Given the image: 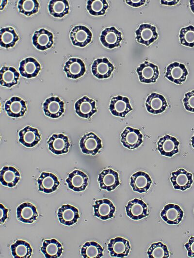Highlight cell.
I'll use <instances>...</instances> for the list:
<instances>
[{
	"label": "cell",
	"instance_id": "43",
	"mask_svg": "<svg viewBox=\"0 0 194 258\" xmlns=\"http://www.w3.org/2000/svg\"><path fill=\"white\" fill-rule=\"evenodd\" d=\"M189 257L194 258V237H191L184 245Z\"/></svg>",
	"mask_w": 194,
	"mask_h": 258
},
{
	"label": "cell",
	"instance_id": "38",
	"mask_svg": "<svg viewBox=\"0 0 194 258\" xmlns=\"http://www.w3.org/2000/svg\"><path fill=\"white\" fill-rule=\"evenodd\" d=\"M108 8L109 5L106 0H88L87 1L86 9L92 16H103Z\"/></svg>",
	"mask_w": 194,
	"mask_h": 258
},
{
	"label": "cell",
	"instance_id": "6",
	"mask_svg": "<svg viewBox=\"0 0 194 258\" xmlns=\"http://www.w3.org/2000/svg\"><path fill=\"white\" fill-rule=\"evenodd\" d=\"M70 38L73 45L83 48L91 42L92 33L86 26L77 25L71 30Z\"/></svg>",
	"mask_w": 194,
	"mask_h": 258
},
{
	"label": "cell",
	"instance_id": "19",
	"mask_svg": "<svg viewBox=\"0 0 194 258\" xmlns=\"http://www.w3.org/2000/svg\"><path fill=\"white\" fill-rule=\"evenodd\" d=\"M183 211L177 204H168L166 205L160 213L162 219L169 225H178L182 220Z\"/></svg>",
	"mask_w": 194,
	"mask_h": 258
},
{
	"label": "cell",
	"instance_id": "21",
	"mask_svg": "<svg viewBox=\"0 0 194 258\" xmlns=\"http://www.w3.org/2000/svg\"><path fill=\"white\" fill-rule=\"evenodd\" d=\"M145 105L148 112L153 114H158L165 111L168 104L163 96L152 92L147 97Z\"/></svg>",
	"mask_w": 194,
	"mask_h": 258
},
{
	"label": "cell",
	"instance_id": "25",
	"mask_svg": "<svg viewBox=\"0 0 194 258\" xmlns=\"http://www.w3.org/2000/svg\"><path fill=\"white\" fill-rule=\"evenodd\" d=\"M64 71L67 78L77 79L85 74V65L83 61L78 58H70L64 66Z\"/></svg>",
	"mask_w": 194,
	"mask_h": 258
},
{
	"label": "cell",
	"instance_id": "48",
	"mask_svg": "<svg viewBox=\"0 0 194 258\" xmlns=\"http://www.w3.org/2000/svg\"><path fill=\"white\" fill-rule=\"evenodd\" d=\"M191 142L192 147L194 148V134L193 136L191 137Z\"/></svg>",
	"mask_w": 194,
	"mask_h": 258
},
{
	"label": "cell",
	"instance_id": "27",
	"mask_svg": "<svg viewBox=\"0 0 194 258\" xmlns=\"http://www.w3.org/2000/svg\"><path fill=\"white\" fill-rule=\"evenodd\" d=\"M38 190L46 194L55 191L60 185L58 177L53 173L43 172L37 179Z\"/></svg>",
	"mask_w": 194,
	"mask_h": 258
},
{
	"label": "cell",
	"instance_id": "34",
	"mask_svg": "<svg viewBox=\"0 0 194 258\" xmlns=\"http://www.w3.org/2000/svg\"><path fill=\"white\" fill-rule=\"evenodd\" d=\"M19 40V37L12 27L2 28L0 30V45L8 48L13 47Z\"/></svg>",
	"mask_w": 194,
	"mask_h": 258
},
{
	"label": "cell",
	"instance_id": "41",
	"mask_svg": "<svg viewBox=\"0 0 194 258\" xmlns=\"http://www.w3.org/2000/svg\"><path fill=\"white\" fill-rule=\"evenodd\" d=\"M179 38L182 45L193 48L194 47V26L189 25L182 28L179 32Z\"/></svg>",
	"mask_w": 194,
	"mask_h": 258
},
{
	"label": "cell",
	"instance_id": "16",
	"mask_svg": "<svg viewBox=\"0 0 194 258\" xmlns=\"http://www.w3.org/2000/svg\"><path fill=\"white\" fill-rule=\"evenodd\" d=\"M45 115L51 118H58L64 113V102L59 97L52 96L47 98L43 104Z\"/></svg>",
	"mask_w": 194,
	"mask_h": 258
},
{
	"label": "cell",
	"instance_id": "24",
	"mask_svg": "<svg viewBox=\"0 0 194 258\" xmlns=\"http://www.w3.org/2000/svg\"><path fill=\"white\" fill-rule=\"evenodd\" d=\"M4 110L8 116L17 118L24 115L27 108L25 101L18 97L13 96L6 101Z\"/></svg>",
	"mask_w": 194,
	"mask_h": 258
},
{
	"label": "cell",
	"instance_id": "35",
	"mask_svg": "<svg viewBox=\"0 0 194 258\" xmlns=\"http://www.w3.org/2000/svg\"><path fill=\"white\" fill-rule=\"evenodd\" d=\"M49 14L56 18H62L69 13V5L67 0H51L48 5Z\"/></svg>",
	"mask_w": 194,
	"mask_h": 258
},
{
	"label": "cell",
	"instance_id": "46",
	"mask_svg": "<svg viewBox=\"0 0 194 258\" xmlns=\"http://www.w3.org/2000/svg\"><path fill=\"white\" fill-rule=\"evenodd\" d=\"M179 0H160L161 3L162 5H168V6H173L177 4Z\"/></svg>",
	"mask_w": 194,
	"mask_h": 258
},
{
	"label": "cell",
	"instance_id": "10",
	"mask_svg": "<svg viewBox=\"0 0 194 258\" xmlns=\"http://www.w3.org/2000/svg\"><path fill=\"white\" fill-rule=\"evenodd\" d=\"M47 143L49 150L58 155L67 153L70 146L68 137L63 133L53 134Z\"/></svg>",
	"mask_w": 194,
	"mask_h": 258
},
{
	"label": "cell",
	"instance_id": "29",
	"mask_svg": "<svg viewBox=\"0 0 194 258\" xmlns=\"http://www.w3.org/2000/svg\"><path fill=\"white\" fill-rule=\"evenodd\" d=\"M38 216L35 207L30 202H24L16 208L17 220L23 223L32 224Z\"/></svg>",
	"mask_w": 194,
	"mask_h": 258
},
{
	"label": "cell",
	"instance_id": "5",
	"mask_svg": "<svg viewBox=\"0 0 194 258\" xmlns=\"http://www.w3.org/2000/svg\"><path fill=\"white\" fill-rule=\"evenodd\" d=\"M109 108L113 115L122 118L132 110L129 98L120 95L112 98Z\"/></svg>",
	"mask_w": 194,
	"mask_h": 258
},
{
	"label": "cell",
	"instance_id": "22",
	"mask_svg": "<svg viewBox=\"0 0 194 258\" xmlns=\"http://www.w3.org/2000/svg\"><path fill=\"white\" fill-rule=\"evenodd\" d=\"M94 216L102 220H107L113 217L115 207L108 199L96 200L93 206Z\"/></svg>",
	"mask_w": 194,
	"mask_h": 258
},
{
	"label": "cell",
	"instance_id": "45",
	"mask_svg": "<svg viewBox=\"0 0 194 258\" xmlns=\"http://www.w3.org/2000/svg\"><path fill=\"white\" fill-rule=\"evenodd\" d=\"M146 1V0H126L125 2L129 5L136 8L144 5Z\"/></svg>",
	"mask_w": 194,
	"mask_h": 258
},
{
	"label": "cell",
	"instance_id": "30",
	"mask_svg": "<svg viewBox=\"0 0 194 258\" xmlns=\"http://www.w3.org/2000/svg\"><path fill=\"white\" fill-rule=\"evenodd\" d=\"M41 67L39 62L34 58L29 57L22 60L19 64L20 74L23 77L31 79L37 76Z\"/></svg>",
	"mask_w": 194,
	"mask_h": 258
},
{
	"label": "cell",
	"instance_id": "4",
	"mask_svg": "<svg viewBox=\"0 0 194 258\" xmlns=\"http://www.w3.org/2000/svg\"><path fill=\"white\" fill-rule=\"evenodd\" d=\"M188 74L185 65L177 62L170 64L166 67L165 77L170 81L177 84H181Z\"/></svg>",
	"mask_w": 194,
	"mask_h": 258
},
{
	"label": "cell",
	"instance_id": "7",
	"mask_svg": "<svg viewBox=\"0 0 194 258\" xmlns=\"http://www.w3.org/2000/svg\"><path fill=\"white\" fill-rule=\"evenodd\" d=\"M135 33L137 41L146 46H149L158 37L156 27L147 23L141 24Z\"/></svg>",
	"mask_w": 194,
	"mask_h": 258
},
{
	"label": "cell",
	"instance_id": "32",
	"mask_svg": "<svg viewBox=\"0 0 194 258\" xmlns=\"http://www.w3.org/2000/svg\"><path fill=\"white\" fill-rule=\"evenodd\" d=\"M19 73L12 66H2L0 70V84L1 86L11 88L18 83Z\"/></svg>",
	"mask_w": 194,
	"mask_h": 258
},
{
	"label": "cell",
	"instance_id": "37",
	"mask_svg": "<svg viewBox=\"0 0 194 258\" xmlns=\"http://www.w3.org/2000/svg\"><path fill=\"white\" fill-rule=\"evenodd\" d=\"M103 249L94 241L86 242L82 246L81 255L84 258H100L103 256Z\"/></svg>",
	"mask_w": 194,
	"mask_h": 258
},
{
	"label": "cell",
	"instance_id": "36",
	"mask_svg": "<svg viewBox=\"0 0 194 258\" xmlns=\"http://www.w3.org/2000/svg\"><path fill=\"white\" fill-rule=\"evenodd\" d=\"M12 256L15 258H29L31 257L32 249L30 244L23 240H17L11 245Z\"/></svg>",
	"mask_w": 194,
	"mask_h": 258
},
{
	"label": "cell",
	"instance_id": "28",
	"mask_svg": "<svg viewBox=\"0 0 194 258\" xmlns=\"http://www.w3.org/2000/svg\"><path fill=\"white\" fill-rule=\"evenodd\" d=\"M19 142L27 147L35 146L41 140V135L36 128L27 126L18 132Z\"/></svg>",
	"mask_w": 194,
	"mask_h": 258
},
{
	"label": "cell",
	"instance_id": "9",
	"mask_svg": "<svg viewBox=\"0 0 194 258\" xmlns=\"http://www.w3.org/2000/svg\"><path fill=\"white\" fill-rule=\"evenodd\" d=\"M128 217L133 220H139L148 216L147 205L142 200L134 198L128 202L125 207Z\"/></svg>",
	"mask_w": 194,
	"mask_h": 258
},
{
	"label": "cell",
	"instance_id": "18",
	"mask_svg": "<svg viewBox=\"0 0 194 258\" xmlns=\"http://www.w3.org/2000/svg\"><path fill=\"white\" fill-rule=\"evenodd\" d=\"M122 40L121 32L113 26L105 28L100 36V41L102 45L109 49L119 47Z\"/></svg>",
	"mask_w": 194,
	"mask_h": 258
},
{
	"label": "cell",
	"instance_id": "23",
	"mask_svg": "<svg viewBox=\"0 0 194 258\" xmlns=\"http://www.w3.org/2000/svg\"><path fill=\"white\" fill-rule=\"evenodd\" d=\"M33 46L38 50H45L50 48L53 43V34L49 31L41 28L34 32L32 37Z\"/></svg>",
	"mask_w": 194,
	"mask_h": 258
},
{
	"label": "cell",
	"instance_id": "26",
	"mask_svg": "<svg viewBox=\"0 0 194 258\" xmlns=\"http://www.w3.org/2000/svg\"><path fill=\"white\" fill-rule=\"evenodd\" d=\"M57 216L60 223L67 226L75 224L80 217L78 209L69 204L62 205L58 210Z\"/></svg>",
	"mask_w": 194,
	"mask_h": 258
},
{
	"label": "cell",
	"instance_id": "8",
	"mask_svg": "<svg viewBox=\"0 0 194 258\" xmlns=\"http://www.w3.org/2000/svg\"><path fill=\"white\" fill-rule=\"evenodd\" d=\"M170 180L175 190L184 191L190 188L193 183V174L180 168L172 173Z\"/></svg>",
	"mask_w": 194,
	"mask_h": 258
},
{
	"label": "cell",
	"instance_id": "42",
	"mask_svg": "<svg viewBox=\"0 0 194 258\" xmlns=\"http://www.w3.org/2000/svg\"><path fill=\"white\" fill-rule=\"evenodd\" d=\"M183 103L187 111L194 113V90L185 94Z\"/></svg>",
	"mask_w": 194,
	"mask_h": 258
},
{
	"label": "cell",
	"instance_id": "3",
	"mask_svg": "<svg viewBox=\"0 0 194 258\" xmlns=\"http://www.w3.org/2000/svg\"><path fill=\"white\" fill-rule=\"evenodd\" d=\"M136 72L140 81L145 83H155L159 76L158 66L148 61L141 64Z\"/></svg>",
	"mask_w": 194,
	"mask_h": 258
},
{
	"label": "cell",
	"instance_id": "47",
	"mask_svg": "<svg viewBox=\"0 0 194 258\" xmlns=\"http://www.w3.org/2000/svg\"><path fill=\"white\" fill-rule=\"evenodd\" d=\"M189 3L191 10L194 14V0H189Z\"/></svg>",
	"mask_w": 194,
	"mask_h": 258
},
{
	"label": "cell",
	"instance_id": "33",
	"mask_svg": "<svg viewBox=\"0 0 194 258\" xmlns=\"http://www.w3.org/2000/svg\"><path fill=\"white\" fill-rule=\"evenodd\" d=\"M63 250L62 245L55 239L44 240L40 248L41 252L46 258H59Z\"/></svg>",
	"mask_w": 194,
	"mask_h": 258
},
{
	"label": "cell",
	"instance_id": "13",
	"mask_svg": "<svg viewBox=\"0 0 194 258\" xmlns=\"http://www.w3.org/2000/svg\"><path fill=\"white\" fill-rule=\"evenodd\" d=\"M131 247L128 240L120 237L110 240L108 249L110 256L115 258H124L128 256Z\"/></svg>",
	"mask_w": 194,
	"mask_h": 258
},
{
	"label": "cell",
	"instance_id": "39",
	"mask_svg": "<svg viewBox=\"0 0 194 258\" xmlns=\"http://www.w3.org/2000/svg\"><path fill=\"white\" fill-rule=\"evenodd\" d=\"M39 3L37 0H19L17 8L19 13L30 16L39 11Z\"/></svg>",
	"mask_w": 194,
	"mask_h": 258
},
{
	"label": "cell",
	"instance_id": "1",
	"mask_svg": "<svg viewBox=\"0 0 194 258\" xmlns=\"http://www.w3.org/2000/svg\"><path fill=\"white\" fill-rule=\"evenodd\" d=\"M121 142L129 150L138 147L143 143V135L138 129L128 126L121 133Z\"/></svg>",
	"mask_w": 194,
	"mask_h": 258
},
{
	"label": "cell",
	"instance_id": "12",
	"mask_svg": "<svg viewBox=\"0 0 194 258\" xmlns=\"http://www.w3.org/2000/svg\"><path fill=\"white\" fill-rule=\"evenodd\" d=\"M96 104L95 100L84 96L75 103V112L81 118L89 119L97 112Z\"/></svg>",
	"mask_w": 194,
	"mask_h": 258
},
{
	"label": "cell",
	"instance_id": "44",
	"mask_svg": "<svg viewBox=\"0 0 194 258\" xmlns=\"http://www.w3.org/2000/svg\"><path fill=\"white\" fill-rule=\"evenodd\" d=\"M0 224H2L5 221V220L8 218V210L5 208L4 206L2 204H0Z\"/></svg>",
	"mask_w": 194,
	"mask_h": 258
},
{
	"label": "cell",
	"instance_id": "15",
	"mask_svg": "<svg viewBox=\"0 0 194 258\" xmlns=\"http://www.w3.org/2000/svg\"><path fill=\"white\" fill-rule=\"evenodd\" d=\"M114 69L113 65L108 58L104 57L94 60L91 66L93 75L98 79L109 78Z\"/></svg>",
	"mask_w": 194,
	"mask_h": 258
},
{
	"label": "cell",
	"instance_id": "40",
	"mask_svg": "<svg viewBox=\"0 0 194 258\" xmlns=\"http://www.w3.org/2000/svg\"><path fill=\"white\" fill-rule=\"evenodd\" d=\"M146 253L149 258H168L170 256L167 246L161 242L151 244Z\"/></svg>",
	"mask_w": 194,
	"mask_h": 258
},
{
	"label": "cell",
	"instance_id": "31",
	"mask_svg": "<svg viewBox=\"0 0 194 258\" xmlns=\"http://www.w3.org/2000/svg\"><path fill=\"white\" fill-rule=\"evenodd\" d=\"M20 178L19 172L13 166H5L0 171V181L4 186L14 187L18 182Z\"/></svg>",
	"mask_w": 194,
	"mask_h": 258
},
{
	"label": "cell",
	"instance_id": "14",
	"mask_svg": "<svg viewBox=\"0 0 194 258\" xmlns=\"http://www.w3.org/2000/svg\"><path fill=\"white\" fill-rule=\"evenodd\" d=\"M179 142L175 137L165 134L157 142V150L162 155L171 157L178 152Z\"/></svg>",
	"mask_w": 194,
	"mask_h": 258
},
{
	"label": "cell",
	"instance_id": "11",
	"mask_svg": "<svg viewBox=\"0 0 194 258\" xmlns=\"http://www.w3.org/2000/svg\"><path fill=\"white\" fill-rule=\"evenodd\" d=\"M98 181L100 188L108 192L114 190L120 184L118 173L111 168L104 169L99 173Z\"/></svg>",
	"mask_w": 194,
	"mask_h": 258
},
{
	"label": "cell",
	"instance_id": "20",
	"mask_svg": "<svg viewBox=\"0 0 194 258\" xmlns=\"http://www.w3.org/2000/svg\"><path fill=\"white\" fill-rule=\"evenodd\" d=\"M130 185L133 191L139 193L146 192L152 183L149 175L145 172L139 171L133 174L130 178Z\"/></svg>",
	"mask_w": 194,
	"mask_h": 258
},
{
	"label": "cell",
	"instance_id": "2",
	"mask_svg": "<svg viewBox=\"0 0 194 258\" xmlns=\"http://www.w3.org/2000/svg\"><path fill=\"white\" fill-rule=\"evenodd\" d=\"M80 146L83 153L95 155L102 148L101 140L94 132H88L81 138Z\"/></svg>",
	"mask_w": 194,
	"mask_h": 258
},
{
	"label": "cell",
	"instance_id": "17",
	"mask_svg": "<svg viewBox=\"0 0 194 258\" xmlns=\"http://www.w3.org/2000/svg\"><path fill=\"white\" fill-rule=\"evenodd\" d=\"M69 189L76 192L83 191L88 184V177L82 171L76 169L68 174L65 180Z\"/></svg>",
	"mask_w": 194,
	"mask_h": 258
}]
</instances>
